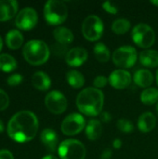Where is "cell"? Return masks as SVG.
<instances>
[{"label":"cell","instance_id":"cell-28","mask_svg":"<svg viewBox=\"0 0 158 159\" xmlns=\"http://www.w3.org/2000/svg\"><path fill=\"white\" fill-rule=\"evenodd\" d=\"M116 127H117V129H118L120 131H122L123 133H130V132H132L133 129H134L133 124H132L129 120H128V119H126V118H121V119H119V120L117 121V123H116Z\"/></svg>","mask_w":158,"mask_h":159},{"label":"cell","instance_id":"cell-31","mask_svg":"<svg viewBox=\"0 0 158 159\" xmlns=\"http://www.w3.org/2000/svg\"><path fill=\"white\" fill-rule=\"evenodd\" d=\"M22 82V76L19 74H14L11 75L8 78H7V84L9 86H18Z\"/></svg>","mask_w":158,"mask_h":159},{"label":"cell","instance_id":"cell-9","mask_svg":"<svg viewBox=\"0 0 158 159\" xmlns=\"http://www.w3.org/2000/svg\"><path fill=\"white\" fill-rule=\"evenodd\" d=\"M86 127V121L80 114L67 116L61 123V131L64 135L74 136L80 133Z\"/></svg>","mask_w":158,"mask_h":159},{"label":"cell","instance_id":"cell-40","mask_svg":"<svg viewBox=\"0 0 158 159\" xmlns=\"http://www.w3.org/2000/svg\"><path fill=\"white\" fill-rule=\"evenodd\" d=\"M2 48H3V40H2V38H1V36H0V51H1V49H2Z\"/></svg>","mask_w":158,"mask_h":159},{"label":"cell","instance_id":"cell-41","mask_svg":"<svg viewBox=\"0 0 158 159\" xmlns=\"http://www.w3.org/2000/svg\"><path fill=\"white\" fill-rule=\"evenodd\" d=\"M156 83H157V86H158V69H157V72H156Z\"/></svg>","mask_w":158,"mask_h":159},{"label":"cell","instance_id":"cell-35","mask_svg":"<svg viewBox=\"0 0 158 159\" xmlns=\"http://www.w3.org/2000/svg\"><path fill=\"white\" fill-rule=\"evenodd\" d=\"M111 119H112V116L108 112H102L101 113V120L102 122L108 123V122L111 121Z\"/></svg>","mask_w":158,"mask_h":159},{"label":"cell","instance_id":"cell-2","mask_svg":"<svg viewBox=\"0 0 158 159\" xmlns=\"http://www.w3.org/2000/svg\"><path fill=\"white\" fill-rule=\"evenodd\" d=\"M103 103V93L96 88H87L83 89L76 98L78 110L88 116H96L101 114Z\"/></svg>","mask_w":158,"mask_h":159},{"label":"cell","instance_id":"cell-39","mask_svg":"<svg viewBox=\"0 0 158 159\" xmlns=\"http://www.w3.org/2000/svg\"><path fill=\"white\" fill-rule=\"evenodd\" d=\"M151 3H152V4H154L155 6L158 7V0H153V1H151Z\"/></svg>","mask_w":158,"mask_h":159},{"label":"cell","instance_id":"cell-6","mask_svg":"<svg viewBox=\"0 0 158 159\" xmlns=\"http://www.w3.org/2000/svg\"><path fill=\"white\" fill-rule=\"evenodd\" d=\"M133 42L140 48H148L155 44L156 34L152 27L145 23L136 25L131 33Z\"/></svg>","mask_w":158,"mask_h":159},{"label":"cell","instance_id":"cell-15","mask_svg":"<svg viewBox=\"0 0 158 159\" xmlns=\"http://www.w3.org/2000/svg\"><path fill=\"white\" fill-rule=\"evenodd\" d=\"M40 139H41L42 143L45 145V147L48 151H50L52 153H54L56 151V149L58 147L59 139H58L57 133L53 129H44L41 133Z\"/></svg>","mask_w":158,"mask_h":159},{"label":"cell","instance_id":"cell-17","mask_svg":"<svg viewBox=\"0 0 158 159\" xmlns=\"http://www.w3.org/2000/svg\"><path fill=\"white\" fill-rule=\"evenodd\" d=\"M133 80L135 84L141 88H146L150 87L153 84L154 81V76L153 74L146 69H141L135 72L133 75Z\"/></svg>","mask_w":158,"mask_h":159},{"label":"cell","instance_id":"cell-16","mask_svg":"<svg viewBox=\"0 0 158 159\" xmlns=\"http://www.w3.org/2000/svg\"><path fill=\"white\" fill-rule=\"evenodd\" d=\"M156 125V118L152 113L146 112L140 116L138 120V128L142 132L147 133L152 131L155 129Z\"/></svg>","mask_w":158,"mask_h":159},{"label":"cell","instance_id":"cell-23","mask_svg":"<svg viewBox=\"0 0 158 159\" xmlns=\"http://www.w3.org/2000/svg\"><path fill=\"white\" fill-rule=\"evenodd\" d=\"M66 79L68 84L74 89H80L85 84V78L83 75L76 70L69 71L66 74Z\"/></svg>","mask_w":158,"mask_h":159},{"label":"cell","instance_id":"cell-25","mask_svg":"<svg viewBox=\"0 0 158 159\" xmlns=\"http://www.w3.org/2000/svg\"><path fill=\"white\" fill-rule=\"evenodd\" d=\"M17 67V61L9 54H0V70L3 72H11Z\"/></svg>","mask_w":158,"mask_h":159},{"label":"cell","instance_id":"cell-24","mask_svg":"<svg viewBox=\"0 0 158 159\" xmlns=\"http://www.w3.org/2000/svg\"><path fill=\"white\" fill-rule=\"evenodd\" d=\"M158 101V89L155 88H148L141 94V102L145 105H153Z\"/></svg>","mask_w":158,"mask_h":159},{"label":"cell","instance_id":"cell-42","mask_svg":"<svg viewBox=\"0 0 158 159\" xmlns=\"http://www.w3.org/2000/svg\"><path fill=\"white\" fill-rule=\"evenodd\" d=\"M156 113H157V116H158V102H157V105H156Z\"/></svg>","mask_w":158,"mask_h":159},{"label":"cell","instance_id":"cell-38","mask_svg":"<svg viewBox=\"0 0 158 159\" xmlns=\"http://www.w3.org/2000/svg\"><path fill=\"white\" fill-rule=\"evenodd\" d=\"M3 130H4V124H3V122L1 121V119H0V133H1Z\"/></svg>","mask_w":158,"mask_h":159},{"label":"cell","instance_id":"cell-26","mask_svg":"<svg viewBox=\"0 0 158 159\" xmlns=\"http://www.w3.org/2000/svg\"><path fill=\"white\" fill-rule=\"evenodd\" d=\"M94 55L101 62H107L110 60V51L103 43H98L95 45Z\"/></svg>","mask_w":158,"mask_h":159},{"label":"cell","instance_id":"cell-27","mask_svg":"<svg viewBox=\"0 0 158 159\" xmlns=\"http://www.w3.org/2000/svg\"><path fill=\"white\" fill-rule=\"evenodd\" d=\"M130 29V22L126 19H118L112 24V30L117 34H124Z\"/></svg>","mask_w":158,"mask_h":159},{"label":"cell","instance_id":"cell-22","mask_svg":"<svg viewBox=\"0 0 158 159\" xmlns=\"http://www.w3.org/2000/svg\"><path fill=\"white\" fill-rule=\"evenodd\" d=\"M23 43V36L18 30H11L6 35V44L10 49H18Z\"/></svg>","mask_w":158,"mask_h":159},{"label":"cell","instance_id":"cell-11","mask_svg":"<svg viewBox=\"0 0 158 159\" xmlns=\"http://www.w3.org/2000/svg\"><path fill=\"white\" fill-rule=\"evenodd\" d=\"M37 20L38 16L36 11L32 7H24L18 13L15 20V24L19 29L28 31L36 25Z\"/></svg>","mask_w":158,"mask_h":159},{"label":"cell","instance_id":"cell-1","mask_svg":"<svg viewBox=\"0 0 158 159\" xmlns=\"http://www.w3.org/2000/svg\"><path fill=\"white\" fill-rule=\"evenodd\" d=\"M38 127V119L34 113L20 111L10 118L7 124V134L17 143H27L35 137Z\"/></svg>","mask_w":158,"mask_h":159},{"label":"cell","instance_id":"cell-33","mask_svg":"<svg viewBox=\"0 0 158 159\" xmlns=\"http://www.w3.org/2000/svg\"><path fill=\"white\" fill-rule=\"evenodd\" d=\"M0 159H14L13 155L8 150H0Z\"/></svg>","mask_w":158,"mask_h":159},{"label":"cell","instance_id":"cell-3","mask_svg":"<svg viewBox=\"0 0 158 159\" xmlns=\"http://www.w3.org/2000/svg\"><path fill=\"white\" fill-rule=\"evenodd\" d=\"M23 56L32 65H41L49 58L47 45L41 40H31L23 48Z\"/></svg>","mask_w":158,"mask_h":159},{"label":"cell","instance_id":"cell-18","mask_svg":"<svg viewBox=\"0 0 158 159\" xmlns=\"http://www.w3.org/2000/svg\"><path fill=\"white\" fill-rule=\"evenodd\" d=\"M32 83H33V86L36 89L41 90V91L47 90L51 85V81H50L49 76L44 72L34 73L33 77H32Z\"/></svg>","mask_w":158,"mask_h":159},{"label":"cell","instance_id":"cell-37","mask_svg":"<svg viewBox=\"0 0 158 159\" xmlns=\"http://www.w3.org/2000/svg\"><path fill=\"white\" fill-rule=\"evenodd\" d=\"M42 159H58L56 157H54V156H51V155H49V156H46V157H44Z\"/></svg>","mask_w":158,"mask_h":159},{"label":"cell","instance_id":"cell-21","mask_svg":"<svg viewBox=\"0 0 158 159\" xmlns=\"http://www.w3.org/2000/svg\"><path fill=\"white\" fill-rule=\"evenodd\" d=\"M53 35L57 42L61 45H68L74 41V34L72 31L66 27H58L54 30Z\"/></svg>","mask_w":158,"mask_h":159},{"label":"cell","instance_id":"cell-8","mask_svg":"<svg viewBox=\"0 0 158 159\" xmlns=\"http://www.w3.org/2000/svg\"><path fill=\"white\" fill-rule=\"evenodd\" d=\"M137 61V51L133 47L125 46L117 48L113 54L114 63L121 68H131Z\"/></svg>","mask_w":158,"mask_h":159},{"label":"cell","instance_id":"cell-32","mask_svg":"<svg viewBox=\"0 0 158 159\" xmlns=\"http://www.w3.org/2000/svg\"><path fill=\"white\" fill-rule=\"evenodd\" d=\"M102 7H103V9L105 11H107L110 14H116L118 12V9H117L116 6L115 4H113L112 2H110V1L104 2L102 4Z\"/></svg>","mask_w":158,"mask_h":159},{"label":"cell","instance_id":"cell-14","mask_svg":"<svg viewBox=\"0 0 158 159\" xmlns=\"http://www.w3.org/2000/svg\"><path fill=\"white\" fill-rule=\"evenodd\" d=\"M18 11V2L15 0H0V21L12 19Z\"/></svg>","mask_w":158,"mask_h":159},{"label":"cell","instance_id":"cell-29","mask_svg":"<svg viewBox=\"0 0 158 159\" xmlns=\"http://www.w3.org/2000/svg\"><path fill=\"white\" fill-rule=\"evenodd\" d=\"M9 104V98L7 94L0 89V111H3L7 108Z\"/></svg>","mask_w":158,"mask_h":159},{"label":"cell","instance_id":"cell-4","mask_svg":"<svg viewBox=\"0 0 158 159\" xmlns=\"http://www.w3.org/2000/svg\"><path fill=\"white\" fill-rule=\"evenodd\" d=\"M44 16L49 24L59 25L66 20L68 17V8L62 1L49 0L45 5Z\"/></svg>","mask_w":158,"mask_h":159},{"label":"cell","instance_id":"cell-19","mask_svg":"<svg viewBox=\"0 0 158 159\" xmlns=\"http://www.w3.org/2000/svg\"><path fill=\"white\" fill-rule=\"evenodd\" d=\"M140 62L145 66L150 68H155L158 66V51L153 49H147L140 54Z\"/></svg>","mask_w":158,"mask_h":159},{"label":"cell","instance_id":"cell-12","mask_svg":"<svg viewBox=\"0 0 158 159\" xmlns=\"http://www.w3.org/2000/svg\"><path fill=\"white\" fill-rule=\"evenodd\" d=\"M131 80L132 77L130 73L123 69H118L112 72L108 78L109 84L116 89H124L128 88L130 85Z\"/></svg>","mask_w":158,"mask_h":159},{"label":"cell","instance_id":"cell-34","mask_svg":"<svg viewBox=\"0 0 158 159\" xmlns=\"http://www.w3.org/2000/svg\"><path fill=\"white\" fill-rule=\"evenodd\" d=\"M113 152L110 148H106L103 150V152L101 155V159H111L112 158Z\"/></svg>","mask_w":158,"mask_h":159},{"label":"cell","instance_id":"cell-13","mask_svg":"<svg viewBox=\"0 0 158 159\" xmlns=\"http://www.w3.org/2000/svg\"><path fill=\"white\" fill-rule=\"evenodd\" d=\"M88 51L83 48H74L66 53V63L72 67H77L86 62Z\"/></svg>","mask_w":158,"mask_h":159},{"label":"cell","instance_id":"cell-20","mask_svg":"<svg viewBox=\"0 0 158 159\" xmlns=\"http://www.w3.org/2000/svg\"><path fill=\"white\" fill-rule=\"evenodd\" d=\"M102 132V127L99 120L91 119L88 122L86 126V135L88 140L96 141L98 140Z\"/></svg>","mask_w":158,"mask_h":159},{"label":"cell","instance_id":"cell-10","mask_svg":"<svg viewBox=\"0 0 158 159\" xmlns=\"http://www.w3.org/2000/svg\"><path fill=\"white\" fill-rule=\"evenodd\" d=\"M45 104L47 110L55 115H61L67 109V100L65 96L57 90L47 93L45 98Z\"/></svg>","mask_w":158,"mask_h":159},{"label":"cell","instance_id":"cell-5","mask_svg":"<svg viewBox=\"0 0 158 159\" xmlns=\"http://www.w3.org/2000/svg\"><path fill=\"white\" fill-rule=\"evenodd\" d=\"M58 153L61 159H85L86 157L84 144L74 139L63 141L58 148Z\"/></svg>","mask_w":158,"mask_h":159},{"label":"cell","instance_id":"cell-36","mask_svg":"<svg viewBox=\"0 0 158 159\" xmlns=\"http://www.w3.org/2000/svg\"><path fill=\"white\" fill-rule=\"evenodd\" d=\"M113 146L115 149H120L122 146V141L120 139H115L113 143Z\"/></svg>","mask_w":158,"mask_h":159},{"label":"cell","instance_id":"cell-30","mask_svg":"<svg viewBox=\"0 0 158 159\" xmlns=\"http://www.w3.org/2000/svg\"><path fill=\"white\" fill-rule=\"evenodd\" d=\"M108 83V79L103 76V75H99L97 77H95L94 81H93V85L96 89H102L104 88Z\"/></svg>","mask_w":158,"mask_h":159},{"label":"cell","instance_id":"cell-7","mask_svg":"<svg viewBox=\"0 0 158 159\" xmlns=\"http://www.w3.org/2000/svg\"><path fill=\"white\" fill-rule=\"evenodd\" d=\"M103 22L96 15L88 16L82 23V34L88 41L99 40L103 34Z\"/></svg>","mask_w":158,"mask_h":159}]
</instances>
